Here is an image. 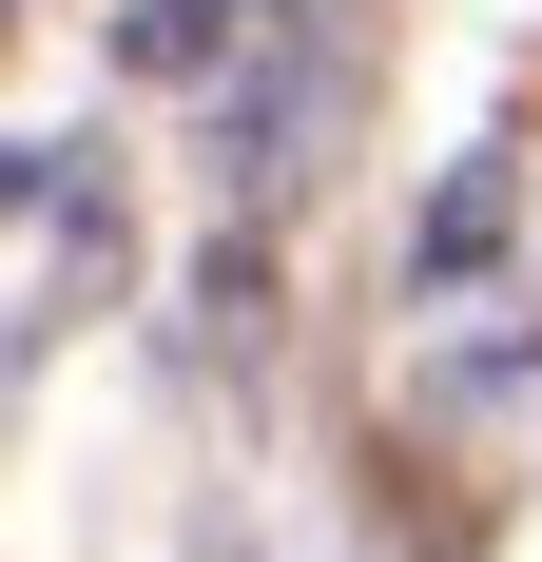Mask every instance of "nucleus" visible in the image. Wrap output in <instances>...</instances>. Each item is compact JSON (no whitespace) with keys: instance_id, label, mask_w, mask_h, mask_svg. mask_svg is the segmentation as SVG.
<instances>
[{"instance_id":"nucleus-1","label":"nucleus","mask_w":542,"mask_h":562,"mask_svg":"<svg viewBox=\"0 0 542 562\" xmlns=\"http://www.w3.org/2000/svg\"><path fill=\"white\" fill-rule=\"evenodd\" d=\"M485 233H504V175H465V194L427 214V272H485Z\"/></svg>"},{"instance_id":"nucleus-2","label":"nucleus","mask_w":542,"mask_h":562,"mask_svg":"<svg viewBox=\"0 0 542 562\" xmlns=\"http://www.w3.org/2000/svg\"><path fill=\"white\" fill-rule=\"evenodd\" d=\"M0 40H20V0H0Z\"/></svg>"}]
</instances>
